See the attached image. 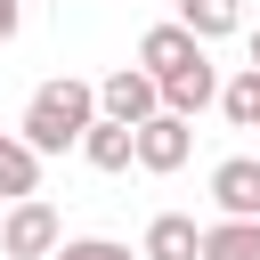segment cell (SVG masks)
I'll return each mask as SVG.
<instances>
[{
    "label": "cell",
    "mask_w": 260,
    "mask_h": 260,
    "mask_svg": "<svg viewBox=\"0 0 260 260\" xmlns=\"http://www.w3.org/2000/svg\"><path fill=\"white\" fill-rule=\"evenodd\" d=\"M219 114L236 130H260V65H244L236 81H219Z\"/></svg>",
    "instance_id": "obj_13"
},
{
    "label": "cell",
    "mask_w": 260,
    "mask_h": 260,
    "mask_svg": "<svg viewBox=\"0 0 260 260\" xmlns=\"http://www.w3.org/2000/svg\"><path fill=\"white\" fill-rule=\"evenodd\" d=\"M187 154H195V122L187 114H154V122H138V171H154V179H171V171H187Z\"/></svg>",
    "instance_id": "obj_4"
},
{
    "label": "cell",
    "mask_w": 260,
    "mask_h": 260,
    "mask_svg": "<svg viewBox=\"0 0 260 260\" xmlns=\"http://www.w3.org/2000/svg\"><path fill=\"white\" fill-rule=\"evenodd\" d=\"M211 203L219 219H260V154H228L211 171Z\"/></svg>",
    "instance_id": "obj_6"
},
{
    "label": "cell",
    "mask_w": 260,
    "mask_h": 260,
    "mask_svg": "<svg viewBox=\"0 0 260 260\" xmlns=\"http://www.w3.org/2000/svg\"><path fill=\"white\" fill-rule=\"evenodd\" d=\"M81 162H89V171H106V179H114V171H130V162H138V130H130V122H114V114H98V122L81 130Z\"/></svg>",
    "instance_id": "obj_7"
},
{
    "label": "cell",
    "mask_w": 260,
    "mask_h": 260,
    "mask_svg": "<svg viewBox=\"0 0 260 260\" xmlns=\"http://www.w3.org/2000/svg\"><path fill=\"white\" fill-rule=\"evenodd\" d=\"M16 195H41V146L24 130H0V203Z\"/></svg>",
    "instance_id": "obj_9"
},
{
    "label": "cell",
    "mask_w": 260,
    "mask_h": 260,
    "mask_svg": "<svg viewBox=\"0 0 260 260\" xmlns=\"http://www.w3.org/2000/svg\"><path fill=\"white\" fill-rule=\"evenodd\" d=\"M203 57H211V41H203V32H187L179 16H171V24H154V32L138 41V65H146L154 81H171V73H187V65H203Z\"/></svg>",
    "instance_id": "obj_5"
},
{
    "label": "cell",
    "mask_w": 260,
    "mask_h": 260,
    "mask_svg": "<svg viewBox=\"0 0 260 260\" xmlns=\"http://www.w3.org/2000/svg\"><path fill=\"white\" fill-rule=\"evenodd\" d=\"M138 252H146V260H203V228H195V211H154L146 236H138Z\"/></svg>",
    "instance_id": "obj_8"
},
{
    "label": "cell",
    "mask_w": 260,
    "mask_h": 260,
    "mask_svg": "<svg viewBox=\"0 0 260 260\" xmlns=\"http://www.w3.org/2000/svg\"><path fill=\"white\" fill-rule=\"evenodd\" d=\"M179 24L203 32V41H228V32L244 24V0H179Z\"/></svg>",
    "instance_id": "obj_12"
},
{
    "label": "cell",
    "mask_w": 260,
    "mask_h": 260,
    "mask_svg": "<svg viewBox=\"0 0 260 260\" xmlns=\"http://www.w3.org/2000/svg\"><path fill=\"white\" fill-rule=\"evenodd\" d=\"M49 260H146V252H130V244H114V236H65Z\"/></svg>",
    "instance_id": "obj_14"
},
{
    "label": "cell",
    "mask_w": 260,
    "mask_h": 260,
    "mask_svg": "<svg viewBox=\"0 0 260 260\" xmlns=\"http://www.w3.org/2000/svg\"><path fill=\"white\" fill-rule=\"evenodd\" d=\"M203 260H260V219H211Z\"/></svg>",
    "instance_id": "obj_11"
},
{
    "label": "cell",
    "mask_w": 260,
    "mask_h": 260,
    "mask_svg": "<svg viewBox=\"0 0 260 260\" xmlns=\"http://www.w3.org/2000/svg\"><path fill=\"white\" fill-rule=\"evenodd\" d=\"M65 244V219H57V203H41V195H16L8 211H0V252L8 260H49Z\"/></svg>",
    "instance_id": "obj_2"
},
{
    "label": "cell",
    "mask_w": 260,
    "mask_h": 260,
    "mask_svg": "<svg viewBox=\"0 0 260 260\" xmlns=\"http://www.w3.org/2000/svg\"><path fill=\"white\" fill-rule=\"evenodd\" d=\"M252 65H260V24H252Z\"/></svg>",
    "instance_id": "obj_16"
},
{
    "label": "cell",
    "mask_w": 260,
    "mask_h": 260,
    "mask_svg": "<svg viewBox=\"0 0 260 260\" xmlns=\"http://www.w3.org/2000/svg\"><path fill=\"white\" fill-rule=\"evenodd\" d=\"M24 32V0H0V41H16Z\"/></svg>",
    "instance_id": "obj_15"
},
{
    "label": "cell",
    "mask_w": 260,
    "mask_h": 260,
    "mask_svg": "<svg viewBox=\"0 0 260 260\" xmlns=\"http://www.w3.org/2000/svg\"><path fill=\"white\" fill-rule=\"evenodd\" d=\"M98 114H114V122H130V130H138V122H154V114H162V81H154L146 65H114V73L98 81Z\"/></svg>",
    "instance_id": "obj_3"
},
{
    "label": "cell",
    "mask_w": 260,
    "mask_h": 260,
    "mask_svg": "<svg viewBox=\"0 0 260 260\" xmlns=\"http://www.w3.org/2000/svg\"><path fill=\"white\" fill-rule=\"evenodd\" d=\"M162 106L187 114V122H195L203 106H219V65L203 57V65H187V73H171V81H162Z\"/></svg>",
    "instance_id": "obj_10"
},
{
    "label": "cell",
    "mask_w": 260,
    "mask_h": 260,
    "mask_svg": "<svg viewBox=\"0 0 260 260\" xmlns=\"http://www.w3.org/2000/svg\"><path fill=\"white\" fill-rule=\"evenodd\" d=\"M98 122V81H73V73H57V81H41L32 98H24V138L41 146V154H65V146H81V130Z\"/></svg>",
    "instance_id": "obj_1"
}]
</instances>
